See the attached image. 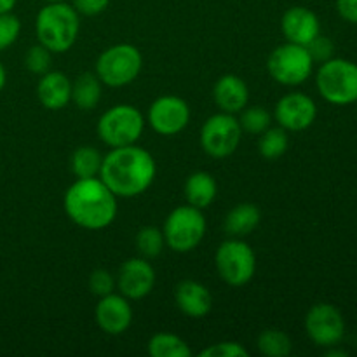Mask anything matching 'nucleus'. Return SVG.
<instances>
[{
	"instance_id": "32",
	"label": "nucleus",
	"mask_w": 357,
	"mask_h": 357,
	"mask_svg": "<svg viewBox=\"0 0 357 357\" xmlns=\"http://www.w3.org/2000/svg\"><path fill=\"white\" fill-rule=\"evenodd\" d=\"M199 357H248V349L239 342H218L202 349Z\"/></svg>"
},
{
	"instance_id": "5",
	"label": "nucleus",
	"mask_w": 357,
	"mask_h": 357,
	"mask_svg": "<svg viewBox=\"0 0 357 357\" xmlns=\"http://www.w3.org/2000/svg\"><path fill=\"white\" fill-rule=\"evenodd\" d=\"M145 122L142 112L132 105H114L98 119V136L108 149L135 145L142 138Z\"/></svg>"
},
{
	"instance_id": "12",
	"label": "nucleus",
	"mask_w": 357,
	"mask_h": 357,
	"mask_svg": "<svg viewBox=\"0 0 357 357\" xmlns=\"http://www.w3.org/2000/svg\"><path fill=\"white\" fill-rule=\"evenodd\" d=\"M190 107L174 94H164L153 100L146 112V122L160 136L180 135L190 122Z\"/></svg>"
},
{
	"instance_id": "11",
	"label": "nucleus",
	"mask_w": 357,
	"mask_h": 357,
	"mask_svg": "<svg viewBox=\"0 0 357 357\" xmlns=\"http://www.w3.org/2000/svg\"><path fill=\"white\" fill-rule=\"evenodd\" d=\"M305 331L317 347H338L345 337V321L331 303H316L305 316Z\"/></svg>"
},
{
	"instance_id": "29",
	"label": "nucleus",
	"mask_w": 357,
	"mask_h": 357,
	"mask_svg": "<svg viewBox=\"0 0 357 357\" xmlns=\"http://www.w3.org/2000/svg\"><path fill=\"white\" fill-rule=\"evenodd\" d=\"M52 63V52L42 44H35L28 49L26 56H24V66L30 70L35 75H44L45 72L51 70Z\"/></svg>"
},
{
	"instance_id": "35",
	"label": "nucleus",
	"mask_w": 357,
	"mask_h": 357,
	"mask_svg": "<svg viewBox=\"0 0 357 357\" xmlns=\"http://www.w3.org/2000/svg\"><path fill=\"white\" fill-rule=\"evenodd\" d=\"M337 13L347 23L357 24V0H337Z\"/></svg>"
},
{
	"instance_id": "20",
	"label": "nucleus",
	"mask_w": 357,
	"mask_h": 357,
	"mask_svg": "<svg viewBox=\"0 0 357 357\" xmlns=\"http://www.w3.org/2000/svg\"><path fill=\"white\" fill-rule=\"evenodd\" d=\"M183 192L187 204L197 209H206L213 204L218 195V183L213 174L206 173V171H195L185 181Z\"/></svg>"
},
{
	"instance_id": "2",
	"label": "nucleus",
	"mask_w": 357,
	"mask_h": 357,
	"mask_svg": "<svg viewBox=\"0 0 357 357\" xmlns=\"http://www.w3.org/2000/svg\"><path fill=\"white\" fill-rule=\"evenodd\" d=\"M117 195L100 176L75 178L63 197L66 216L86 230H103L117 218Z\"/></svg>"
},
{
	"instance_id": "3",
	"label": "nucleus",
	"mask_w": 357,
	"mask_h": 357,
	"mask_svg": "<svg viewBox=\"0 0 357 357\" xmlns=\"http://www.w3.org/2000/svg\"><path fill=\"white\" fill-rule=\"evenodd\" d=\"M35 33L38 44L47 47L52 54L70 51L80 33V14L72 3H45L35 17Z\"/></svg>"
},
{
	"instance_id": "22",
	"label": "nucleus",
	"mask_w": 357,
	"mask_h": 357,
	"mask_svg": "<svg viewBox=\"0 0 357 357\" xmlns=\"http://www.w3.org/2000/svg\"><path fill=\"white\" fill-rule=\"evenodd\" d=\"M103 94V82L94 72H84L72 82V103L79 110H93Z\"/></svg>"
},
{
	"instance_id": "33",
	"label": "nucleus",
	"mask_w": 357,
	"mask_h": 357,
	"mask_svg": "<svg viewBox=\"0 0 357 357\" xmlns=\"http://www.w3.org/2000/svg\"><path fill=\"white\" fill-rule=\"evenodd\" d=\"M307 49H309L310 56H312L314 63H324L328 61L330 58H333V51H335V45L333 42L330 40L328 37H324V35H317L316 38H314L312 42H310L309 45H307Z\"/></svg>"
},
{
	"instance_id": "7",
	"label": "nucleus",
	"mask_w": 357,
	"mask_h": 357,
	"mask_svg": "<svg viewBox=\"0 0 357 357\" xmlns=\"http://www.w3.org/2000/svg\"><path fill=\"white\" fill-rule=\"evenodd\" d=\"M206 218L202 209L190 204L178 206L167 215L162 234L166 246L174 253H188L202 243L206 236Z\"/></svg>"
},
{
	"instance_id": "39",
	"label": "nucleus",
	"mask_w": 357,
	"mask_h": 357,
	"mask_svg": "<svg viewBox=\"0 0 357 357\" xmlns=\"http://www.w3.org/2000/svg\"><path fill=\"white\" fill-rule=\"evenodd\" d=\"M44 2H65V0H44Z\"/></svg>"
},
{
	"instance_id": "26",
	"label": "nucleus",
	"mask_w": 357,
	"mask_h": 357,
	"mask_svg": "<svg viewBox=\"0 0 357 357\" xmlns=\"http://www.w3.org/2000/svg\"><path fill=\"white\" fill-rule=\"evenodd\" d=\"M257 347L261 354L267 357H286L291 354L293 345L288 333H284L282 330L268 328L258 335Z\"/></svg>"
},
{
	"instance_id": "9",
	"label": "nucleus",
	"mask_w": 357,
	"mask_h": 357,
	"mask_svg": "<svg viewBox=\"0 0 357 357\" xmlns=\"http://www.w3.org/2000/svg\"><path fill=\"white\" fill-rule=\"evenodd\" d=\"M267 70L268 75L278 84L295 87L310 79L314 72V59L305 45L286 42L271 52Z\"/></svg>"
},
{
	"instance_id": "19",
	"label": "nucleus",
	"mask_w": 357,
	"mask_h": 357,
	"mask_svg": "<svg viewBox=\"0 0 357 357\" xmlns=\"http://www.w3.org/2000/svg\"><path fill=\"white\" fill-rule=\"evenodd\" d=\"M37 98L47 110H63L72 101V80L63 72L49 70L38 79Z\"/></svg>"
},
{
	"instance_id": "31",
	"label": "nucleus",
	"mask_w": 357,
	"mask_h": 357,
	"mask_svg": "<svg viewBox=\"0 0 357 357\" xmlns=\"http://www.w3.org/2000/svg\"><path fill=\"white\" fill-rule=\"evenodd\" d=\"M87 286H89V291L93 295H96L98 298L105 295H110L117 289V282H115V278L105 268H96L94 272H91L89 281H87Z\"/></svg>"
},
{
	"instance_id": "14",
	"label": "nucleus",
	"mask_w": 357,
	"mask_h": 357,
	"mask_svg": "<svg viewBox=\"0 0 357 357\" xmlns=\"http://www.w3.org/2000/svg\"><path fill=\"white\" fill-rule=\"evenodd\" d=\"M117 289L128 300H142L155 286V271L146 258H129L115 275Z\"/></svg>"
},
{
	"instance_id": "24",
	"label": "nucleus",
	"mask_w": 357,
	"mask_h": 357,
	"mask_svg": "<svg viewBox=\"0 0 357 357\" xmlns=\"http://www.w3.org/2000/svg\"><path fill=\"white\" fill-rule=\"evenodd\" d=\"M101 160L103 155L94 146L84 145L75 149L70 159V167L75 178H93L100 176Z\"/></svg>"
},
{
	"instance_id": "17",
	"label": "nucleus",
	"mask_w": 357,
	"mask_h": 357,
	"mask_svg": "<svg viewBox=\"0 0 357 357\" xmlns=\"http://www.w3.org/2000/svg\"><path fill=\"white\" fill-rule=\"evenodd\" d=\"M174 302L181 314L192 319H202L211 312L213 296L202 282L185 279L174 288Z\"/></svg>"
},
{
	"instance_id": "16",
	"label": "nucleus",
	"mask_w": 357,
	"mask_h": 357,
	"mask_svg": "<svg viewBox=\"0 0 357 357\" xmlns=\"http://www.w3.org/2000/svg\"><path fill=\"white\" fill-rule=\"evenodd\" d=\"M281 31L286 42L307 47L321 33V21L309 7H289L281 17Z\"/></svg>"
},
{
	"instance_id": "21",
	"label": "nucleus",
	"mask_w": 357,
	"mask_h": 357,
	"mask_svg": "<svg viewBox=\"0 0 357 357\" xmlns=\"http://www.w3.org/2000/svg\"><path fill=\"white\" fill-rule=\"evenodd\" d=\"M261 222V213L258 206L251 202H241L236 208L230 209L225 216V232L230 237L244 239L246 236L255 232Z\"/></svg>"
},
{
	"instance_id": "40",
	"label": "nucleus",
	"mask_w": 357,
	"mask_h": 357,
	"mask_svg": "<svg viewBox=\"0 0 357 357\" xmlns=\"http://www.w3.org/2000/svg\"><path fill=\"white\" fill-rule=\"evenodd\" d=\"M356 103H357V101H356Z\"/></svg>"
},
{
	"instance_id": "34",
	"label": "nucleus",
	"mask_w": 357,
	"mask_h": 357,
	"mask_svg": "<svg viewBox=\"0 0 357 357\" xmlns=\"http://www.w3.org/2000/svg\"><path fill=\"white\" fill-rule=\"evenodd\" d=\"M108 3L110 0H73L72 6L80 16H98L107 10Z\"/></svg>"
},
{
	"instance_id": "10",
	"label": "nucleus",
	"mask_w": 357,
	"mask_h": 357,
	"mask_svg": "<svg viewBox=\"0 0 357 357\" xmlns=\"http://www.w3.org/2000/svg\"><path fill=\"white\" fill-rule=\"evenodd\" d=\"M241 138H243V129L239 119L225 112L211 115L202 124L199 132L201 149L213 159H225L232 155L239 146Z\"/></svg>"
},
{
	"instance_id": "36",
	"label": "nucleus",
	"mask_w": 357,
	"mask_h": 357,
	"mask_svg": "<svg viewBox=\"0 0 357 357\" xmlns=\"http://www.w3.org/2000/svg\"><path fill=\"white\" fill-rule=\"evenodd\" d=\"M17 0H0V14L2 13H10L16 6Z\"/></svg>"
},
{
	"instance_id": "28",
	"label": "nucleus",
	"mask_w": 357,
	"mask_h": 357,
	"mask_svg": "<svg viewBox=\"0 0 357 357\" xmlns=\"http://www.w3.org/2000/svg\"><path fill=\"white\" fill-rule=\"evenodd\" d=\"M239 124L243 132H250V135L260 136L261 132L267 131L272 126V115L267 108L264 107H251L244 108L239 112Z\"/></svg>"
},
{
	"instance_id": "8",
	"label": "nucleus",
	"mask_w": 357,
	"mask_h": 357,
	"mask_svg": "<svg viewBox=\"0 0 357 357\" xmlns=\"http://www.w3.org/2000/svg\"><path fill=\"white\" fill-rule=\"evenodd\" d=\"M215 265L223 282L232 288H241L255 278L257 255L246 241L230 237L223 241L216 250Z\"/></svg>"
},
{
	"instance_id": "1",
	"label": "nucleus",
	"mask_w": 357,
	"mask_h": 357,
	"mask_svg": "<svg viewBox=\"0 0 357 357\" xmlns=\"http://www.w3.org/2000/svg\"><path fill=\"white\" fill-rule=\"evenodd\" d=\"M157 164L149 150L135 145L110 149L101 160L100 178L117 197L131 199L152 187Z\"/></svg>"
},
{
	"instance_id": "37",
	"label": "nucleus",
	"mask_w": 357,
	"mask_h": 357,
	"mask_svg": "<svg viewBox=\"0 0 357 357\" xmlns=\"http://www.w3.org/2000/svg\"><path fill=\"white\" fill-rule=\"evenodd\" d=\"M326 356H330V357H345V356H347V352H345V351H340V349L330 347V349H328Z\"/></svg>"
},
{
	"instance_id": "27",
	"label": "nucleus",
	"mask_w": 357,
	"mask_h": 357,
	"mask_svg": "<svg viewBox=\"0 0 357 357\" xmlns=\"http://www.w3.org/2000/svg\"><path fill=\"white\" fill-rule=\"evenodd\" d=\"M164 246H166V241H164L162 229L146 225L142 227L138 234H136V248H138L139 255L146 258V260L159 257L162 253Z\"/></svg>"
},
{
	"instance_id": "13",
	"label": "nucleus",
	"mask_w": 357,
	"mask_h": 357,
	"mask_svg": "<svg viewBox=\"0 0 357 357\" xmlns=\"http://www.w3.org/2000/svg\"><path fill=\"white\" fill-rule=\"evenodd\" d=\"M317 117V105L309 94L288 93L275 103L274 119L288 132L305 131Z\"/></svg>"
},
{
	"instance_id": "15",
	"label": "nucleus",
	"mask_w": 357,
	"mask_h": 357,
	"mask_svg": "<svg viewBox=\"0 0 357 357\" xmlns=\"http://www.w3.org/2000/svg\"><path fill=\"white\" fill-rule=\"evenodd\" d=\"M94 319L103 333L114 337L126 333L132 323L131 300L115 291L101 296L94 309Z\"/></svg>"
},
{
	"instance_id": "30",
	"label": "nucleus",
	"mask_w": 357,
	"mask_h": 357,
	"mask_svg": "<svg viewBox=\"0 0 357 357\" xmlns=\"http://www.w3.org/2000/svg\"><path fill=\"white\" fill-rule=\"evenodd\" d=\"M21 33V21L16 14L2 13L0 14V52L9 49L17 40Z\"/></svg>"
},
{
	"instance_id": "4",
	"label": "nucleus",
	"mask_w": 357,
	"mask_h": 357,
	"mask_svg": "<svg viewBox=\"0 0 357 357\" xmlns=\"http://www.w3.org/2000/svg\"><path fill=\"white\" fill-rule=\"evenodd\" d=\"M316 87L328 103L345 107L357 101V63L344 58H330L321 63L316 73Z\"/></svg>"
},
{
	"instance_id": "6",
	"label": "nucleus",
	"mask_w": 357,
	"mask_h": 357,
	"mask_svg": "<svg viewBox=\"0 0 357 357\" xmlns=\"http://www.w3.org/2000/svg\"><path fill=\"white\" fill-rule=\"evenodd\" d=\"M143 56L132 44H115L105 49L96 59L94 73L108 87H124L138 79Z\"/></svg>"
},
{
	"instance_id": "23",
	"label": "nucleus",
	"mask_w": 357,
	"mask_h": 357,
	"mask_svg": "<svg viewBox=\"0 0 357 357\" xmlns=\"http://www.w3.org/2000/svg\"><path fill=\"white\" fill-rule=\"evenodd\" d=\"M149 354L152 357H190L192 351L181 337L160 331L149 340Z\"/></svg>"
},
{
	"instance_id": "18",
	"label": "nucleus",
	"mask_w": 357,
	"mask_h": 357,
	"mask_svg": "<svg viewBox=\"0 0 357 357\" xmlns=\"http://www.w3.org/2000/svg\"><path fill=\"white\" fill-rule=\"evenodd\" d=\"M213 100H215L220 112L236 115L248 107V101H250V87H248V84L239 75L227 73V75H222L215 82V87H213Z\"/></svg>"
},
{
	"instance_id": "38",
	"label": "nucleus",
	"mask_w": 357,
	"mask_h": 357,
	"mask_svg": "<svg viewBox=\"0 0 357 357\" xmlns=\"http://www.w3.org/2000/svg\"><path fill=\"white\" fill-rule=\"evenodd\" d=\"M6 82H7V72H6V68H3L2 61H0V91L6 87Z\"/></svg>"
},
{
	"instance_id": "25",
	"label": "nucleus",
	"mask_w": 357,
	"mask_h": 357,
	"mask_svg": "<svg viewBox=\"0 0 357 357\" xmlns=\"http://www.w3.org/2000/svg\"><path fill=\"white\" fill-rule=\"evenodd\" d=\"M289 146V136L286 129H282L281 126H275V128H268L267 131H264L258 139V152L264 159L267 160H275L279 157L284 155L288 152Z\"/></svg>"
}]
</instances>
